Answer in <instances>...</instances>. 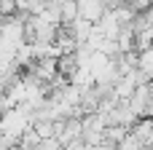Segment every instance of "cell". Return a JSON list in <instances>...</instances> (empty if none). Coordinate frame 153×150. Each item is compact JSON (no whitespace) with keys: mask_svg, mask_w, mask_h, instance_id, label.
Listing matches in <instances>:
<instances>
[{"mask_svg":"<svg viewBox=\"0 0 153 150\" xmlns=\"http://www.w3.org/2000/svg\"><path fill=\"white\" fill-rule=\"evenodd\" d=\"M78 11H81V19L97 24V21L110 11V3H108V0H78Z\"/></svg>","mask_w":153,"mask_h":150,"instance_id":"1","label":"cell"},{"mask_svg":"<svg viewBox=\"0 0 153 150\" xmlns=\"http://www.w3.org/2000/svg\"><path fill=\"white\" fill-rule=\"evenodd\" d=\"M129 5L137 8V11H151V8H153V0H129Z\"/></svg>","mask_w":153,"mask_h":150,"instance_id":"2","label":"cell"}]
</instances>
